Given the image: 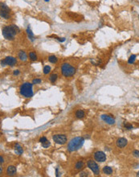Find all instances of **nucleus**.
I'll use <instances>...</instances> for the list:
<instances>
[{
	"label": "nucleus",
	"mask_w": 139,
	"mask_h": 177,
	"mask_svg": "<svg viewBox=\"0 0 139 177\" xmlns=\"http://www.w3.org/2000/svg\"><path fill=\"white\" fill-rule=\"evenodd\" d=\"M136 55H131L130 57H129V60H128V63L129 64H133L134 62H135V60H136Z\"/></svg>",
	"instance_id": "nucleus-22"
},
{
	"label": "nucleus",
	"mask_w": 139,
	"mask_h": 177,
	"mask_svg": "<svg viewBox=\"0 0 139 177\" xmlns=\"http://www.w3.org/2000/svg\"><path fill=\"white\" fill-rule=\"evenodd\" d=\"M84 166H85V163L84 162H83V161H78L76 164V165H75V167H76V170H81V169L83 168V167H84Z\"/></svg>",
	"instance_id": "nucleus-18"
},
{
	"label": "nucleus",
	"mask_w": 139,
	"mask_h": 177,
	"mask_svg": "<svg viewBox=\"0 0 139 177\" xmlns=\"http://www.w3.org/2000/svg\"><path fill=\"white\" fill-rule=\"evenodd\" d=\"M17 63V60L14 57H7L4 60H1V64L2 66H5V65H10V66H14Z\"/></svg>",
	"instance_id": "nucleus-8"
},
{
	"label": "nucleus",
	"mask_w": 139,
	"mask_h": 177,
	"mask_svg": "<svg viewBox=\"0 0 139 177\" xmlns=\"http://www.w3.org/2000/svg\"><path fill=\"white\" fill-rule=\"evenodd\" d=\"M19 94L26 97V98H30L34 95L33 93V84L29 82H25L21 85L19 88Z\"/></svg>",
	"instance_id": "nucleus-3"
},
{
	"label": "nucleus",
	"mask_w": 139,
	"mask_h": 177,
	"mask_svg": "<svg viewBox=\"0 0 139 177\" xmlns=\"http://www.w3.org/2000/svg\"><path fill=\"white\" fill-rule=\"evenodd\" d=\"M125 128L127 129V130H132L133 128V127L131 125V124H128V123H126L125 124Z\"/></svg>",
	"instance_id": "nucleus-26"
},
{
	"label": "nucleus",
	"mask_w": 139,
	"mask_h": 177,
	"mask_svg": "<svg viewBox=\"0 0 139 177\" xmlns=\"http://www.w3.org/2000/svg\"><path fill=\"white\" fill-rule=\"evenodd\" d=\"M18 58H19L20 60H22V61H26V60H27V53L24 52V51H19V52H18Z\"/></svg>",
	"instance_id": "nucleus-14"
},
{
	"label": "nucleus",
	"mask_w": 139,
	"mask_h": 177,
	"mask_svg": "<svg viewBox=\"0 0 139 177\" xmlns=\"http://www.w3.org/2000/svg\"><path fill=\"white\" fill-rule=\"evenodd\" d=\"M42 144V147H44V148H48L50 145H51V143H50V142L48 141V140H47L46 142H44V143H41Z\"/></svg>",
	"instance_id": "nucleus-24"
},
{
	"label": "nucleus",
	"mask_w": 139,
	"mask_h": 177,
	"mask_svg": "<svg viewBox=\"0 0 139 177\" xmlns=\"http://www.w3.org/2000/svg\"><path fill=\"white\" fill-rule=\"evenodd\" d=\"M20 31V29L18 28V27L11 24V25H7L3 27L2 29V34L3 37L7 40H13L15 39V36Z\"/></svg>",
	"instance_id": "nucleus-1"
},
{
	"label": "nucleus",
	"mask_w": 139,
	"mask_h": 177,
	"mask_svg": "<svg viewBox=\"0 0 139 177\" xmlns=\"http://www.w3.org/2000/svg\"><path fill=\"white\" fill-rule=\"evenodd\" d=\"M0 172H1V174L3 173V167H2V166L0 167Z\"/></svg>",
	"instance_id": "nucleus-34"
},
{
	"label": "nucleus",
	"mask_w": 139,
	"mask_h": 177,
	"mask_svg": "<svg viewBox=\"0 0 139 177\" xmlns=\"http://www.w3.org/2000/svg\"><path fill=\"white\" fill-rule=\"evenodd\" d=\"M87 166L93 172L95 175H98L99 172H100V168H99V166L93 160H89L87 163Z\"/></svg>",
	"instance_id": "nucleus-7"
},
{
	"label": "nucleus",
	"mask_w": 139,
	"mask_h": 177,
	"mask_svg": "<svg viewBox=\"0 0 139 177\" xmlns=\"http://www.w3.org/2000/svg\"><path fill=\"white\" fill-rule=\"evenodd\" d=\"M47 140H48V139H47V138H46V137H42V138H39V143H43L46 142Z\"/></svg>",
	"instance_id": "nucleus-28"
},
{
	"label": "nucleus",
	"mask_w": 139,
	"mask_h": 177,
	"mask_svg": "<svg viewBox=\"0 0 139 177\" xmlns=\"http://www.w3.org/2000/svg\"><path fill=\"white\" fill-rule=\"evenodd\" d=\"M85 143V138L83 137H76L71 139L68 144V151L73 152L81 149Z\"/></svg>",
	"instance_id": "nucleus-2"
},
{
	"label": "nucleus",
	"mask_w": 139,
	"mask_h": 177,
	"mask_svg": "<svg viewBox=\"0 0 139 177\" xmlns=\"http://www.w3.org/2000/svg\"><path fill=\"white\" fill-rule=\"evenodd\" d=\"M76 73V68L68 63H64L61 65V73L65 77H71Z\"/></svg>",
	"instance_id": "nucleus-4"
},
{
	"label": "nucleus",
	"mask_w": 139,
	"mask_h": 177,
	"mask_svg": "<svg viewBox=\"0 0 139 177\" xmlns=\"http://www.w3.org/2000/svg\"><path fill=\"white\" fill-rule=\"evenodd\" d=\"M94 159L99 163H103L106 160V155L103 151H96L94 153Z\"/></svg>",
	"instance_id": "nucleus-9"
},
{
	"label": "nucleus",
	"mask_w": 139,
	"mask_h": 177,
	"mask_svg": "<svg viewBox=\"0 0 139 177\" xmlns=\"http://www.w3.org/2000/svg\"><path fill=\"white\" fill-rule=\"evenodd\" d=\"M15 152L18 155H20L23 154V152H24V149H23V147L20 146V144L16 143L15 145Z\"/></svg>",
	"instance_id": "nucleus-13"
},
{
	"label": "nucleus",
	"mask_w": 139,
	"mask_h": 177,
	"mask_svg": "<svg viewBox=\"0 0 139 177\" xmlns=\"http://www.w3.org/2000/svg\"><path fill=\"white\" fill-rule=\"evenodd\" d=\"M75 115H76V117L77 118H83L85 116V111L84 110H78L76 112V114H75Z\"/></svg>",
	"instance_id": "nucleus-17"
},
{
	"label": "nucleus",
	"mask_w": 139,
	"mask_h": 177,
	"mask_svg": "<svg viewBox=\"0 0 139 177\" xmlns=\"http://www.w3.org/2000/svg\"><path fill=\"white\" fill-rule=\"evenodd\" d=\"M27 36H28V39L33 42L35 40V36H34V34H33V32L31 31V28L29 27H27Z\"/></svg>",
	"instance_id": "nucleus-15"
},
{
	"label": "nucleus",
	"mask_w": 139,
	"mask_h": 177,
	"mask_svg": "<svg viewBox=\"0 0 139 177\" xmlns=\"http://www.w3.org/2000/svg\"><path fill=\"white\" fill-rule=\"evenodd\" d=\"M19 73H20L19 70H15V71L13 72V74H14V75H15V76H17V75H18V74H19Z\"/></svg>",
	"instance_id": "nucleus-31"
},
{
	"label": "nucleus",
	"mask_w": 139,
	"mask_h": 177,
	"mask_svg": "<svg viewBox=\"0 0 139 177\" xmlns=\"http://www.w3.org/2000/svg\"><path fill=\"white\" fill-rule=\"evenodd\" d=\"M3 162H4V160H3V156H0V163H1V164H3Z\"/></svg>",
	"instance_id": "nucleus-32"
},
{
	"label": "nucleus",
	"mask_w": 139,
	"mask_h": 177,
	"mask_svg": "<svg viewBox=\"0 0 139 177\" xmlns=\"http://www.w3.org/2000/svg\"><path fill=\"white\" fill-rule=\"evenodd\" d=\"M10 8H9L5 3H1V10H0V15L4 20H8L10 18Z\"/></svg>",
	"instance_id": "nucleus-5"
},
{
	"label": "nucleus",
	"mask_w": 139,
	"mask_h": 177,
	"mask_svg": "<svg viewBox=\"0 0 139 177\" xmlns=\"http://www.w3.org/2000/svg\"><path fill=\"white\" fill-rule=\"evenodd\" d=\"M29 58L31 61H35L37 60V55L34 52H29Z\"/></svg>",
	"instance_id": "nucleus-20"
},
{
	"label": "nucleus",
	"mask_w": 139,
	"mask_h": 177,
	"mask_svg": "<svg viewBox=\"0 0 139 177\" xmlns=\"http://www.w3.org/2000/svg\"><path fill=\"white\" fill-rule=\"evenodd\" d=\"M133 156H134V157L139 158V151H137V150L133 151Z\"/></svg>",
	"instance_id": "nucleus-27"
},
{
	"label": "nucleus",
	"mask_w": 139,
	"mask_h": 177,
	"mask_svg": "<svg viewBox=\"0 0 139 177\" xmlns=\"http://www.w3.org/2000/svg\"><path fill=\"white\" fill-rule=\"evenodd\" d=\"M52 139L56 144L64 145V144H65L67 142V136L64 135V134H55V135L52 136Z\"/></svg>",
	"instance_id": "nucleus-6"
},
{
	"label": "nucleus",
	"mask_w": 139,
	"mask_h": 177,
	"mask_svg": "<svg viewBox=\"0 0 139 177\" xmlns=\"http://www.w3.org/2000/svg\"><path fill=\"white\" fill-rule=\"evenodd\" d=\"M138 20H139V15H138Z\"/></svg>",
	"instance_id": "nucleus-37"
},
{
	"label": "nucleus",
	"mask_w": 139,
	"mask_h": 177,
	"mask_svg": "<svg viewBox=\"0 0 139 177\" xmlns=\"http://www.w3.org/2000/svg\"><path fill=\"white\" fill-rule=\"evenodd\" d=\"M48 61L50 63L55 64L58 61V58L55 57V56H50V57H48Z\"/></svg>",
	"instance_id": "nucleus-19"
},
{
	"label": "nucleus",
	"mask_w": 139,
	"mask_h": 177,
	"mask_svg": "<svg viewBox=\"0 0 139 177\" xmlns=\"http://www.w3.org/2000/svg\"><path fill=\"white\" fill-rule=\"evenodd\" d=\"M44 1H45V2H48V1H49V0H44Z\"/></svg>",
	"instance_id": "nucleus-36"
},
{
	"label": "nucleus",
	"mask_w": 139,
	"mask_h": 177,
	"mask_svg": "<svg viewBox=\"0 0 139 177\" xmlns=\"http://www.w3.org/2000/svg\"><path fill=\"white\" fill-rule=\"evenodd\" d=\"M137 176H139V171L137 173Z\"/></svg>",
	"instance_id": "nucleus-35"
},
{
	"label": "nucleus",
	"mask_w": 139,
	"mask_h": 177,
	"mask_svg": "<svg viewBox=\"0 0 139 177\" xmlns=\"http://www.w3.org/2000/svg\"><path fill=\"white\" fill-rule=\"evenodd\" d=\"M55 172H56V176H59V172H58V168L55 169Z\"/></svg>",
	"instance_id": "nucleus-33"
},
{
	"label": "nucleus",
	"mask_w": 139,
	"mask_h": 177,
	"mask_svg": "<svg viewBox=\"0 0 139 177\" xmlns=\"http://www.w3.org/2000/svg\"><path fill=\"white\" fill-rule=\"evenodd\" d=\"M41 79H39V78H35V79H34L33 81H32V84H33V85H37V84H40L41 83Z\"/></svg>",
	"instance_id": "nucleus-25"
},
{
	"label": "nucleus",
	"mask_w": 139,
	"mask_h": 177,
	"mask_svg": "<svg viewBox=\"0 0 139 177\" xmlns=\"http://www.w3.org/2000/svg\"><path fill=\"white\" fill-rule=\"evenodd\" d=\"M101 119H102L105 123H107L109 125H113L115 123V119L111 117L110 115H107V114H102L101 116Z\"/></svg>",
	"instance_id": "nucleus-10"
},
{
	"label": "nucleus",
	"mask_w": 139,
	"mask_h": 177,
	"mask_svg": "<svg viewBox=\"0 0 139 177\" xmlns=\"http://www.w3.org/2000/svg\"><path fill=\"white\" fill-rule=\"evenodd\" d=\"M103 173L105 175H111L113 173V169L112 167H110L109 166H105L103 167Z\"/></svg>",
	"instance_id": "nucleus-16"
},
{
	"label": "nucleus",
	"mask_w": 139,
	"mask_h": 177,
	"mask_svg": "<svg viewBox=\"0 0 139 177\" xmlns=\"http://www.w3.org/2000/svg\"><path fill=\"white\" fill-rule=\"evenodd\" d=\"M57 78H58V75H57V74L53 73V74H52V75H51V76L49 77V80H50V81L52 82V83H55V81H56Z\"/></svg>",
	"instance_id": "nucleus-21"
},
{
	"label": "nucleus",
	"mask_w": 139,
	"mask_h": 177,
	"mask_svg": "<svg viewBox=\"0 0 139 177\" xmlns=\"http://www.w3.org/2000/svg\"><path fill=\"white\" fill-rule=\"evenodd\" d=\"M88 175H88V172H85V171H82L80 174V176H88Z\"/></svg>",
	"instance_id": "nucleus-30"
},
{
	"label": "nucleus",
	"mask_w": 139,
	"mask_h": 177,
	"mask_svg": "<svg viewBox=\"0 0 139 177\" xmlns=\"http://www.w3.org/2000/svg\"><path fill=\"white\" fill-rule=\"evenodd\" d=\"M51 72V67L48 65H46L44 67V74H48Z\"/></svg>",
	"instance_id": "nucleus-23"
},
{
	"label": "nucleus",
	"mask_w": 139,
	"mask_h": 177,
	"mask_svg": "<svg viewBox=\"0 0 139 177\" xmlns=\"http://www.w3.org/2000/svg\"><path fill=\"white\" fill-rule=\"evenodd\" d=\"M17 173V169H16V167L15 166H8L7 167V175H10V176H13V175H16Z\"/></svg>",
	"instance_id": "nucleus-12"
},
{
	"label": "nucleus",
	"mask_w": 139,
	"mask_h": 177,
	"mask_svg": "<svg viewBox=\"0 0 139 177\" xmlns=\"http://www.w3.org/2000/svg\"><path fill=\"white\" fill-rule=\"evenodd\" d=\"M127 144H128V141H127V139L125 138H119L117 140V142H116V145L119 148L126 147L127 146Z\"/></svg>",
	"instance_id": "nucleus-11"
},
{
	"label": "nucleus",
	"mask_w": 139,
	"mask_h": 177,
	"mask_svg": "<svg viewBox=\"0 0 139 177\" xmlns=\"http://www.w3.org/2000/svg\"><path fill=\"white\" fill-rule=\"evenodd\" d=\"M55 38H56V40H59V42H64V41L66 40V39L64 38V37H63V38H61V37H57V36H55Z\"/></svg>",
	"instance_id": "nucleus-29"
}]
</instances>
